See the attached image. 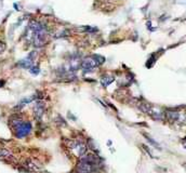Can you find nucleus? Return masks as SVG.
Returning a JSON list of instances; mask_svg holds the SVG:
<instances>
[{"instance_id": "0eeeda50", "label": "nucleus", "mask_w": 186, "mask_h": 173, "mask_svg": "<svg viewBox=\"0 0 186 173\" xmlns=\"http://www.w3.org/2000/svg\"><path fill=\"white\" fill-rule=\"evenodd\" d=\"M147 114L153 119H156V120H161V119L165 117V113L162 112L161 109L156 108V107H153V106L150 107V109L148 110Z\"/></svg>"}, {"instance_id": "2eb2a0df", "label": "nucleus", "mask_w": 186, "mask_h": 173, "mask_svg": "<svg viewBox=\"0 0 186 173\" xmlns=\"http://www.w3.org/2000/svg\"><path fill=\"white\" fill-rule=\"evenodd\" d=\"M144 136H145V138H146V139H147V140H148V141H149V142H150V143H152V144H153V145H154V146H156V147H159V146H158V144H157V143H156V142H155V141H154V140H153V139H150V138H149V136H148V135H147V134H144Z\"/></svg>"}, {"instance_id": "4468645a", "label": "nucleus", "mask_w": 186, "mask_h": 173, "mask_svg": "<svg viewBox=\"0 0 186 173\" xmlns=\"http://www.w3.org/2000/svg\"><path fill=\"white\" fill-rule=\"evenodd\" d=\"M29 71H30L31 75H38L39 71H40V69H39L38 66H35V65H33V66L29 68Z\"/></svg>"}, {"instance_id": "7ed1b4c3", "label": "nucleus", "mask_w": 186, "mask_h": 173, "mask_svg": "<svg viewBox=\"0 0 186 173\" xmlns=\"http://www.w3.org/2000/svg\"><path fill=\"white\" fill-rule=\"evenodd\" d=\"M68 147L74 152L75 155H77L78 157H82L87 154V150H88V147H87V143L82 142V141L79 140H73L68 141Z\"/></svg>"}, {"instance_id": "6e6552de", "label": "nucleus", "mask_w": 186, "mask_h": 173, "mask_svg": "<svg viewBox=\"0 0 186 173\" xmlns=\"http://www.w3.org/2000/svg\"><path fill=\"white\" fill-rule=\"evenodd\" d=\"M180 116H181L180 113L177 110H174V109H168L165 112V117L171 121L180 120Z\"/></svg>"}, {"instance_id": "dca6fc26", "label": "nucleus", "mask_w": 186, "mask_h": 173, "mask_svg": "<svg viewBox=\"0 0 186 173\" xmlns=\"http://www.w3.org/2000/svg\"><path fill=\"white\" fill-rule=\"evenodd\" d=\"M5 50V43L2 42V41H0V54Z\"/></svg>"}, {"instance_id": "ddd939ff", "label": "nucleus", "mask_w": 186, "mask_h": 173, "mask_svg": "<svg viewBox=\"0 0 186 173\" xmlns=\"http://www.w3.org/2000/svg\"><path fill=\"white\" fill-rule=\"evenodd\" d=\"M140 109H141L142 112H144V113H148V110H149L150 109V105L148 104V103H141V104H140Z\"/></svg>"}, {"instance_id": "f3484780", "label": "nucleus", "mask_w": 186, "mask_h": 173, "mask_svg": "<svg viewBox=\"0 0 186 173\" xmlns=\"http://www.w3.org/2000/svg\"><path fill=\"white\" fill-rule=\"evenodd\" d=\"M5 85V80H0V88H2Z\"/></svg>"}, {"instance_id": "20e7f679", "label": "nucleus", "mask_w": 186, "mask_h": 173, "mask_svg": "<svg viewBox=\"0 0 186 173\" xmlns=\"http://www.w3.org/2000/svg\"><path fill=\"white\" fill-rule=\"evenodd\" d=\"M31 128H33V127H31V123L29 122V121L23 120L21 123H20L19 126L14 129V132H15V135H16V138L23 139V138H25V136H27V135L30 133Z\"/></svg>"}, {"instance_id": "9b49d317", "label": "nucleus", "mask_w": 186, "mask_h": 173, "mask_svg": "<svg viewBox=\"0 0 186 173\" xmlns=\"http://www.w3.org/2000/svg\"><path fill=\"white\" fill-rule=\"evenodd\" d=\"M87 147L90 148L94 154H98V147L96 146L95 142H94L92 139H88V144H87Z\"/></svg>"}, {"instance_id": "f257e3e1", "label": "nucleus", "mask_w": 186, "mask_h": 173, "mask_svg": "<svg viewBox=\"0 0 186 173\" xmlns=\"http://www.w3.org/2000/svg\"><path fill=\"white\" fill-rule=\"evenodd\" d=\"M104 62H105V57L102 56V55H98V54L91 55V56L84 57L81 61L80 68H82L84 73H89V71L93 70V69L96 68L100 65L104 64Z\"/></svg>"}, {"instance_id": "39448f33", "label": "nucleus", "mask_w": 186, "mask_h": 173, "mask_svg": "<svg viewBox=\"0 0 186 173\" xmlns=\"http://www.w3.org/2000/svg\"><path fill=\"white\" fill-rule=\"evenodd\" d=\"M36 55H37V53L35 52V51H34V52H30L28 54V56L25 57L24 59H21V61L17 63V66L22 67V68L29 69L34 65V61L36 59Z\"/></svg>"}, {"instance_id": "423d86ee", "label": "nucleus", "mask_w": 186, "mask_h": 173, "mask_svg": "<svg viewBox=\"0 0 186 173\" xmlns=\"http://www.w3.org/2000/svg\"><path fill=\"white\" fill-rule=\"evenodd\" d=\"M45 103H43L41 100H37L36 104L34 106V115H35V118H36L37 120H40L41 117H42L43 114H45Z\"/></svg>"}, {"instance_id": "f03ea898", "label": "nucleus", "mask_w": 186, "mask_h": 173, "mask_svg": "<svg viewBox=\"0 0 186 173\" xmlns=\"http://www.w3.org/2000/svg\"><path fill=\"white\" fill-rule=\"evenodd\" d=\"M98 171V164H92L84 158L80 159V161H78L76 168H75V173H95Z\"/></svg>"}, {"instance_id": "9d476101", "label": "nucleus", "mask_w": 186, "mask_h": 173, "mask_svg": "<svg viewBox=\"0 0 186 173\" xmlns=\"http://www.w3.org/2000/svg\"><path fill=\"white\" fill-rule=\"evenodd\" d=\"M26 166H27V169H28L29 171H36V172L41 171L40 170V166H38V164H37L35 161H33V160H27Z\"/></svg>"}, {"instance_id": "f8f14e48", "label": "nucleus", "mask_w": 186, "mask_h": 173, "mask_svg": "<svg viewBox=\"0 0 186 173\" xmlns=\"http://www.w3.org/2000/svg\"><path fill=\"white\" fill-rule=\"evenodd\" d=\"M12 154L9 152L5 148H0V158H8V157H11Z\"/></svg>"}, {"instance_id": "1a4fd4ad", "label": "nucleus", "mask_w": 186, "mask_h": 173, "mask_svg": "<svg viewBox=\"0 0 186 173\" xmlns=\"http://www.w3.org/2000/svg\"><path fill=\"white\" fill-rule=\"evenodd\" d=\"M114 80H115L114 76H110V75H104V76H102V78H101V85L106 88V87H108L110 83H113V81Z\"/></svg>"}]
</instances>
